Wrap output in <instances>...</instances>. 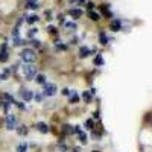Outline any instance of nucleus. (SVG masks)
Here are the masks:
<instances>
[{"instance_id":"1","label":"nucleus","mask_w":152,"mask_h":152,"mask_svg":"<svg viewBox=\"0 0 152 152\" xmlns=\"http://www.w3.org/2000/svg\"><path fill=\"white\" fill-rule=\"evenodd\" d=\"M20 56L24 61V64H32V62H35V59H37V55H35V52L32 49H24L20 53Z\"/></svg>"},{"instance_id":"2","label":"nucleus","mask_w":152,"mask_h":152,"mask_svg":"<svg viewBox=\"0 0 152 152\" xmlns=\"http://www.w3.org/2000/svg\"><path fill=\"white\" fill-rule=\"evenodd\" d=\"M23 75L26 79H34L37 76V67L34 64H26L23 67Z\"/></svg>"},{"instance_id":"3","label":"nucleus","mask_w":152,"mask_h":152,"mask_svg":"<svg viewBox=\"0 0 152 152\" xmlns=\"http://www.w3.org/2000/svg\"><path fill=\"white\" fill-rule=\"evenodd\" d=\"M17 116H14V114H8L6 116V126H8V129H17Z\"/></svg>"},{"instance_id":"4","label":"nucleus","mask_w":152,"mask_h":152,"mask_svg":"<svg viewBox=\"0 0 152 152\" xmlns=\"http://www.w3.org/2000/svg\"><path fill=\"white\" fill-rule=\"evenodd\" d=\"M56 85L55 84H46L44 85V96H55Z\"/></svg>"},{"instance_id":"5","label":"nucleus","mask_w":152,"mask_h":152,"mask_svg":"<svg viewBox=\"0 0 152 152\" xmlns=\"http://www.w3.org/2000/svg\"><path fill=\"white\" fill-rule=\"evenodd\" d=\"M37 129L40 131L41 134H47V132H49V126H47L44 122H38V123H37Z\"/></svg>"},{"instance_id":"6","label":"nucleus","mask_w":152,"mask_h":152,"mask_svg":"<svg viewBox=\"0 0 152 152\" xmlns=\"http://www.w3.org/2000/svg\"><path fill=\"white\" fill-rule=\"evenodd\" d=\"M21 97H23V100H31L34 97L32 90H21Z\"/></svg>"},{"instance_id":"7","label":"nucleus","mask_w":152,"mask_h":152,"mask_svg":"<svg viewBox=\"0 0 152 152\" xmlns=\"http://www.w3.org/2000/svg\"><path fill=\"white\" fill-rule=\"evenodd\" d=\"M38 0H26V8H29V9H37L38 8Z\"/></svg>"},{"instance_id":"8","label":"nucleus","mask_w":152,"mask_h":152,"mask_svg":"<svg viewBox=\"0 0 152 152\" xmlns=\"http://www.w3.org/2000/svg\"><path fill=\"white\" fill-rule=\"evenodd\" d=\"M34 79H35L37 84H40V85H44V84H46V76H44V75H37Z\"/></svg>"},{"instance_id":"9","label":"nucleus","mask_w":152,"mask_h":152,"mask_svg":"<svg viewBox=\"0 0 152 152\" xmlns=\"http://www.w3.org/2000/svg\"><path fill=\"white\" fill-rule=\"evenodd\" d=\"M91 50L88 49V47H81V50H79V56L81 58H85V56H88V53H90Z\"/></svg>"},{"instance_id":"10","label":"nucleus","mask_w":152,"mask_h":152,"mask_svg":"<svg viewBox=\"0 0 152 152\" xmlns=\"http://www.w3.org/2000/svg\"><path fill=\"white\" fill-rule=\"evenodd\" d=\"M88 15H90V18H91L93 21L100 20V14H97V12H94V11H90V12H88Z\"/></svg>"},{"instance_id":"11","label":"nucleus","mask_w":152,"mask_h":152,"mask_svg":"<svg viewBox=\"0 0 152 152\" xmlns=\"http://www.w3.org/2000/svg\"><path fill=\"white\" fill-rule=\"evenodd\" d=\"M70 15L75 17V18H79V17L82 15V12H81L79 9H72V11H70Z\"/></svg>"},{"instance_id":"12","label":"nucleus","mask_w":152,"mask_h":152,"mask_svg":"<svg viewBox=\"0 0 152 152\" xmlns=\"http://www.w3.org/2000/svg\"><path fill=\"white\" fill-rule=\"evenodd\" d=\"M8 59H9L8 52H6V50H2V52H0V61H2V62H6Z\"/></svg>"},{"instance_id":"13","label":"nucleus","mask_w":152,"mask_h":152,"mask_svg":"<svg viewBox=\"0 0 152 152\" xmlns=\"http://www.w3.org/2000/svg\"><path fill=\"white\" fill-rule=\"evenodd\" d=\"M17 132L20 134V135H26L28 134V128H26V126H18V128H17Z\"/></svg>"},{"instance_id":"14","label":"nucleus","mask_w":152,"mask_h":152,"mask_svg":"<svg viewBox=\"0 0 152 152\" xmlns=\"http://www.w3.org/2000/svg\"><path fill=\"white\" fill-rule=\"evenodd\" d=\"M62 131H64L66 134H75L73 132V126H70V125H64L62 126Z\"/></svg>"},{"instance_id":"15","label":"nucleus","mask_w":152,"mask_h":152,"mask_svg":"<svg viewBox=\"0 0 152 152\" xmlns=\"http://www.w3.org/2000/svg\"><path fill=\"white\" fill-rule=\"evenodd\" d=\"M28 151V145L26 143H20L17 146V152H26Z\"/></svg>"},{"instance_id":"16","label":"nucleus","mask_w":152,"mask_h":152,"mask_svg":"<svg viewBox=\"0 0 152 152\" xmlns=\"http://www.w3.org/2000/svg\"><path fill=\"white\" fill-rule=\"evenodd\" d=\"M111 29H113V31H119V29H120V23H119V21H113V23H111Z\"/></svg>"},{"instance_id":"17","label":"nucleus","mask_w":152,"mask_h":152,"mask_svg":"<svg viewBox=\"0 0 152 152\" xmlns=\"http://www.w3.org/2000/svg\"><path fill=\"white\" fill-rule=\"evenodd\" d=\"M3 97H5L6 100H8L9 104H15V100H14V97H12V96H9L8 93H5V94H3Z\"/></svg>"},{"instance_id":"18","label":"nucleus","mask_w":152,"mask_h":152,"mask_svg":"<svg viewBox=\"0 0 152 152\" xmlns=\"http://www.w3.org/2000/svg\"><path fill=\"white\" fill-rule=\"evenodd\" d=\"M82 99H84V100H90V99H91V93H90V91H84Z\"/></svg>"},{"instance_id":"19","label":"nucleus","mask_w":152,"mask_h":152,"mask_svg":"<svg viewBox=\"0 0 152 152\" xmlns=\"http://www.w3.org/2000/svg\"><path fill=\"white\" fill-rule=\"evenodd\" d=\"M70 100H72V102H78V100H79V96L73 91V93H72V96H70Z\"/></svg>"},{"instance_id":"20","label":"nucleus","mask_w":152,"mask_h":152,"mask_svg":"<svg viewBox=\"0 0 152 152\" xmlns=\"http://www.w3.org/2000/svg\"><path fill=\"white\" fill-rule=\"evenodd\" d=\"M78 137L81 138V142H82V143H87V135H85V134H84L82 131H81V132L78 134Z\"/></svg>"},{"instance_id":"21","label":"nucleus","mask_w":152,"mask_h":152,"mask_svg":"<svg viewBox=\"0 0 152 152\" xmlns=\"http://www.w3.org/2000/svg\"><path fill=\"white\" fill-rule=\"evenodd\" d=\"M94 64H104V59H102V56H96V59H94Z\"/></svg>"},{"instance_id":"22","label":"nucleus","mask_w":152,"mask_h":152,"mask_svg":"<svg viewBox=\"0 0 152 152\" xmlns=\"http://www.w3.org/2000/svg\"><path fill=\"white\" fill-rule=\"evenodd\" d=\"M100 9H102V12H104V14H105L107 17H110V15H111V14H110V11L107 9V6H105V5H102V8H100Z\"/></svg>"},{"instance_id":"23","label":"nucleus","mask_w":152,"mask_h":152,"mask_svg":"<svg viewBox=\"0 0 152 152\" xmlns=\"http://www.w3.org/2000/svg\"><path fill=\"white\" fill-rule=\"evenodd\" d=\"M91 126H93V122H91V120H87V122H85V128H87V129H91Z\"/></svg>"},{"instance_id":"24","label":"nucleus","mask_w":152,"mask_h":152,"mask_svg":"<svg viewBox=\"0 0 152 152\" xmlns=\"http://www.w3.org/2000/svg\"><path fill=\"white\" fill-rule=\"evenodd\" d=\"M58 151L66 152V151H67V146H66V145H58Z\"/></svg>"},{"instance_id":"25","label":"nucleus","mask_w":152,"mask_h":152,"mask_svg":"<svg viewBox=\"0 0 152 152\" xmlns=\"http://www.w3.org/2000/svg\"><path fill=\"white\" fill-rule=\"evenodd\" d=\"M37 20H38V17H37V15H32V17H29L28 23H34V21H37Z\"/></svg>"},{"instance_id":"26","label":"nucleus","mask_w":152,"mask_h":152,"mask_svg":"<svg viewBox=\"0 0 152 152\" xmlns=\"http://www.w3.org/2000/svg\"><path fill=\"white\" fill-rule=\"evenodd\" d=\"M100 41H102V44H107V37L104 34H100Z\"/></svg>"},{"instance_id":"27","label":"nucleus","mask_w":152,"mask_h":152,"mask_svg":"<svg viewBox=\"0 0 152 152\" xmlns=\"http://www.w3.org/2000/svg\"><path fill=\"white\" fill-rule=\"evenodd\" d=\"M34 97H35V100H37V102H40V100H41V99H43V96H41V94H40V93H37V94H35V96H34Z\"/></svg>"},{"instance_id":"28","label":"nucleus","mask_w":152,"mask_h":152,"mask_svg":"<svg viewBox=\"0 0 152 152\" xmlns=\"http://www.w3.org/2000/svg\"><path fill=\"white\" fill-rule=\"evenodd\" d=\"M87 8H88V9H90V11H91V9L94 8V5H93L91 2H87Z\"/></svg>"},{"instance_id":"29","label":"nucleus","mask_w":152,"mask_h":152,"mask_svg":"<svg viewBox=\"0 0 152 152\" xmlns=\"http://www.w3.org/2000/svg\"><path fill=\"white\" fill-rule=\"evenodd\" d=\"M62 93H64V94H70V90H69V88H64V90H62Z\"/></svg>"},{"instance_id":"30","label":"nucleus","mask_w":152,"mask_h":152,"mask_svg":"<svg viewBox=\"0 0 152 152\" xmlns=\"http://www.w3.org/2000/svg\"><path fill=\"white\" fill-rule=\"evenodd\" d=\"M47 31H49V32H52V34H55V28H52V26H49Z\"/></svg>"},{"instance_id":"31","label":"nucleus","mask_w":152,"mask_h":152,"mask_svg":"<svg viewBox=\"0 0 152 152\" xmlns=\"http://www.w3.org/2000/svg\"><path fill=\"white\" fill-rule=\"evenodd\" d=\"M78 2H81V3H84V2H85V0H78Z\"/></svg>"},{"instance_id":"32","label":"nucleus","mask_w":152,"mask_h":152,"mask_svg":"<svg viewBox=\"0 0 152 152\" xmlns=\"http://www.w3.org/2000/svg\"><path fill=\"white\" fill-rule=\"evenodd\" d=\"M0 79H2V78H0Z\"/></svg>"}]
</instances>
